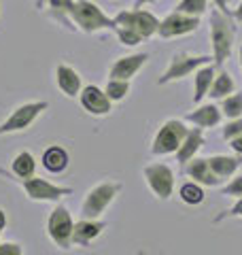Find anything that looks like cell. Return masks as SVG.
Instances as JSON below:
<instances>
[{
	"mask_svg": "<svg viewBox=\"0 0 242 255\" xmlns=\"http://www.w3.org/2000/svg\"><path fill=\"white\" fill-rule=\"evenodd\" d=\"M240 68H242V45H240Z\"/></svg>",
	"mask_w": 242,
	"mask_h": 255,
	"instance_id": "ab89813d",
	"label": "cell"
},
{
	"mask_svg": "<svg viewBox=\"0 0 242 255\" xmlns=\"http://www.w3.org/2000/svg\"><path fill=\"white\" fill-rule=\"evenodd\" d=\"M230 147H232L234 151H236V153H240V155H242V134H240V136H236V138H232V140H230Z\"/></svg>",
	"mask_w": 242,
	"mask_h": 255,
	"instance_id": "e575fe53",
	"label": "cell"
},
{
	"mask_svg": "<svg viewBox=\"0 0 242 255\" xmlns=\"http://www.w3.org/2000/svg\"><path fill=\"white\" fill-rule=\"evenodd\" d=\"M221 113L228 119L242 117V94L240 92H234L221 100Z\"/></svg>",
	"mask_w": 242,
	"mask_h": 255,
	"instance_id": "d4e9b609",
	"label": "cell"
},
{
	"mask_svg": "<svg viewBox=\"0 0 242 255\" xmlns=\"http://www.w3.org/2000/svg\"><path fill=\"white\" fill-rule=\"evenodd\" d=\"M234 90H236V83H234V79L230 77V73H225V70H219L215 77V81L211 85V92H208V96H211L213 100H223L225 96L234 94Z\"/></svg>",
	"mask_w": 242,
	"mask_h": 255,
	"instance_id": "cb8c5ba5",
	"label": "cell"
},
{
	"mask_svg": "<svg viewBox=\"0 0 242 255\" xmlns=\"http://www.w3.org/2000/svg\"><path fill=\"white\" fill-rule=\"evenodd\" d=\"M234 38H236V19L219 9L211 11V45L215 66H223L232 55Z\"/></svg>",
	"mask_w": 242,
	"mask_h": 255,
	"instance_id": "6da1fadb",
	"label": "cell"
},
{
	"mask_svg": "<svg viewBox=\"0 0 242 255\" xmlns=\"http://www.w3.org/2000/svg\"><path fill=\"white\" fill-rule=\"evenodd\" d=\"M115 21L117 26H123V28H130L134 32H138L142 38H151L153 34H157V28H159V19L155 17L153 13L144 11V9H123L115 15Z\"/></svg>",
	"mask_w": 242,
	"mask_h": 255,
	"instance_id": "9c48e42d",
	"label": "cell"
},
{
	"mask_svg": "<svg viewBox=\"0 0 242 255\" xmlns=\"http://www.w3.org/2000/svg\"><path fill=\"white\" fill-rule=\"evenodd\" d=\"M70 19L81 32H85V34H96V32H100V30H113V32L117 30L115 17H109L92 0H75Z\"/></svg>",
	"mask_w": 242,
	"mask_h": 255,
	"instance_id": "7a4b0ae2",
	"label": "cell"
},
{
	"mask_svg": "<svg viewBox=\"0 0 242 255\" xmlns=\"http://www.w3.org/2000/svg\"><path fill=\"white\" fill-rule=\"evenodd\" d=\"M208 164H211V168L217 177L221 181H225L240 168L242 162L238 157H232V155H213V157H208Z\"/></svg>",
	"mask_w": 242,
	"mask_h": 255,
	"instance_id": "7402d4cb",
	"label": "cell"
},
{
	"mask_svg": "<svg viewBox=\"0 0 242 255\" xmlns=\"http://www.w3.org/2000/svg\"><path fill=\"white\" fill-rule=\"evenodd\" d=\"M144 179H147V185L151 187V191L155 194V198L159 200H168L174 191V172L170 166L166 164H149L144 166Z\"/></svg>",
	"mask_w": 242,
	"mask_h": 255,
	"instance_id": "30bf717a",
	"label": "cell"
},
{
	"mask_svg": "<svg viewBox=\"0 0 242 255\" xmlns=\"http://www.w3.org/2000/svg\"><path fill=\"white\" fill-rule=\"evenodd\" d=\"M115 34H117V38H119V43L125 45V47H136L138 43L144 41V38L138 34V32H134V30H130V28H123V26H117Z\"/></svg>",
	"mask_w": 242,
	"mask_h": 255,
	"instance_id": "f1b7e54d",
	"label": "cell"
},
{
	"mask_svg": "<svg viewBox=\"0 0 242 255\" xmlns=\"http://www.w3.org/2000/svg\"><path fill=\"white\" fill-rule=\"evenodd\" d=\"M6 228V213L0 209V232H2V230Z\"/></svg>",
	"mask_w": 242,
	"mask_h": 255,
	"instance_id": "74e56055",
	"label": "cell"
},
{
	"mask_svg": "<svg viewBox=\"0 0 242 255\" xmlns=\"http://www.w3.org/2000/svg\"><path fill=\"white\" fill-rule=\"evenodd\" d=\"M232 17L236 19V21H240V23H242V0H240V4L236 6V9L232 11Z\"/></svg>",
	"mask_w": 242,
	"mask_h": 255,
	"instance_id": "d590c367",
	"label": "cell"
},
{
	"mask_svg": "<svg viewBox=\"0 0 242 255\" xmlns=\"http://www.w3.org/2000/svg\"><path fill=\"white\" fill-rule=\"evenodd\" d=\"M230 217H242V198H238V202L234 204L232 209H228V211H223V213L217 215V217L213 219V223H221V221L230 219Z\"/></svg>",
	"mask_w": 242,
	"mask_h": 255,
	"instance_id": "1f68e13d",
	"label": "cell"
},
{
	"mask_svg": "<svg viewBox=\"0 0 242 255\" xmlns=\"http://www.w3.org/2000/svg\"><path fill=\"white\" fill-rule=\"evenodd\" d=\"M189 128L185 126L181 119H168V122L161 124V128L157 130L155 138H153L151 145V153L153 155H170L176 153L179 147L183 145L185 136H187Z\"/></svg>",
	"mask_w": 242,
	"mask_h": 255,
	"instance_id": "5b68a950",
	"label": "cell"
},
{
	"mask_svg": "<svg viewBox=\"0 0 242 255\" xmlns=\"http://www.w3.org/2000/svg\"><path fill=\"white\" fill-rule=\"evenodd\" d=\"M104 92H107V96L113 102H121L127 94H130V81H123V79H109Z\"/></svg>",
	"mask_w": 242,
	"mask_h": 255,
	"instance_id": "4316f807",
	"label": "cell"
},
{
	"mask_svg": "<svg viewBox=\"0 0 242 255\" xmlns=\"http://www.w3.org/2000/svg\"><path fill=\"white\" fill-rule=\"evenodd\" d=\"M217 77V68H215V62L206 64V66L198 68L196 73H193V102H202V98L204 96H208V92H211V85L215 81Z\"/></svg>",
	"mask_w": 242,
	"mask_h": 255,
	"instance_id": "ac0fdd59",
	"label": "cell"
},
{
	"mask_svg": "<svg viewBox=\"0 0 242 255\" xmlns=\"http://www.w3.org/2000/svg\"><path fill=\"white\" fill-rule=\"evenodd\" d=\"M181 200L189 206H196L204 202V189H202L200 183L191 181V183H185L181 187Z\"/></svg>",
	"mask_w": 242,
	"mask_h": 255,
	"instance_id": "484cf974",
	"label": "cell"
},
{
	"mask_svg": "<svg viewBox=\"0 0 242 255\" xmlns=\"http://www.w3.org/2000/svg\"><path fill=\"white\" fill-rule=\"evenodd\" d=\"M47 109H49V102H47V100L26 102V105L17 107L9 117L4 119L2 124H0V136H4V134H15V132L28 130V128L38 119V115L45 113Z\"/></svg>",
	"mask_w": 242,
	"mask_h": 255,
	"instance_id": "8992f818",
	"label": "cell"
},
{
	"mask_svg": "<svg viewBox=\"0 0 242 255\" xmlns=\"http://www.w3.org/2000/svg\"><path fill=\"white\" fill-rule=\"evenodd\" d=\"M55 83H58L62 94L68 96V98H79L81 90H83L81 75L72 66H68V64H58L55 66Z\"/></svg>",
	"mask_w": 242,
	"mask_h": 255,
	"instance_id": "9a60e30c",
	"label": "cell"
},
{
	"mask_svg": "<svg viewBox=\"0 0 242 255\" xmlns=\"http://www.w3.org/2000/svg\"><path fill=\"white\" fill-rule=\"evenodd\" d=\"M43 166L49 172L58 174V172H64L68 168V153L66 149H62L58 145H51L49 149H45L43 153Z\"/></svg>",
	"mask_w": 242,
	"mask_h": 255,
	"instance_id": "ffe728a7",
	"label": "cell"
},
{
	"mask_svg": "<svg viewBox=\"0 0 242 255\" xmlns=\"http://www.w3.org/2000/svg\"><path fill=\"white\" fill-rule=\"evenodd\" d=\"M21 245L17 243H0V255H21Z\"/></svg>",
	"mask_w": 242,
	"mask_h": 255,
	"instance_id": "d6a6232c",
	"label": "cell"
},
{
	"mask_svg": "<svg viewBox=\"0 0 242 255\" xmlns=\"http://www.w3.org/2000/svg\"><path fill=\"white\" fill-rule=\"evenodd\" d=\"M185 174H187L189 179H193L196 183H200V185H204V187L221 185V179L213 172L211 164H208V157H193V159H189V162L185 164Z\"/></svg>",
	"mask_w": 242,
	"mask_h": 255,
	"instance_id": "5bb4252c",
	"label": "cell"
},
{
	"mask_svg": "<svg viewBox=\"0 0 242 255\" xmlns=\"http://www.w3.org/2000/svg\"><path fill=\"white\" fill-rule=\"evenodd\" d=\"M17 183L21 185L23 194H26L30 200L34 202H58L62 196H70L72 187H62L55 185V183H49L40 177H30V179H17Z\"/></svg>",
	"mask_w": 242,
	"mask_h": 255,
	"instance_id": "ba28073f",
	"label": "cell"
},
{
	"mask_svg": "<svg viewBox=\"0 0 242 255\" xmlns=\"http://www.w3.org/2000/svg\"><path fill=\"white\" fill-rule=\"evenodd\" d=\"M211 62H215L213 55H191L187 51H176L170 64H168V68L164 70V75L157 79V85H168L172 81H179V79H185Z\"/></svg>",
	"mask_w": 242,
	"mask_h": 255,
	"instance_id": "3957f363",
	"label": "cell"
},
{
	"mask_svg": "<svg viewBox=\"0 0 242 255\" xmlns=\"http://www.w3.org/2000/svg\"><path fill=\"white\" fill-rule=\"evenodd\" d=\"M208 9V0H181L176 4V11L185 13V15H193V17H200L204 15Z\"/></svg>",
	"mask_w": 242,
	"mask_h": 255,
	"instance_id": "83f0119b",
	"label": "cell"
},
{
	"mask_svg": "<svg viewBox=\"0 0 242 255\" xmlns=\"http://www.w3.org/2000/svg\"><path fill=\"white\" fill-rule=\"evenodd\" d=\"M45 4H47V0H36V6H38V9H43Z\"/></svg>",
	"mask_w": 242,
	"mask_h": 255,
	"instance_id": "f35d334b",
	"label": "cell"
},
{
	"mask_svg": "<svg viewBox=\"0 0 242 255\" xmlns=\"http://www.w3.org/2000/svg\"><path fill=\"white\" fill-rule=\"evenodd\" d=\"M121 183L119 181H104L100 185L92 187L87 191L83 206H81V213H83L85 219H98L100 215L107 211V206L115 200L121 191Z\"/></svg>",
	"mask_w": 242,
	"mask_h": 255,
	"instance_id": "277c9868",
	"label": "cell"
},
{
	"mask_svg": "<svg viewBox=\"0 0 242 255\" xmlns=\"http://www.w3.org/2000/svg\"><path fill=\"white\" fill-rule=\"evenodd\" d=\"M79 102L83 107V111H87L90 115H96V117H104L113 111V100L107 96V92L96 85H85L79 94Z\"/></svg>",
	"mask_w": 242,
	"mask_h": 255,
	"instance_id": "7c38bea8",
	"label": "cell"
},
{
	"mask_svg": "<svg viewBox=\"0 0 242 255\" xmlns=\"http://www.w3.org/2000/svg\"><path fill=\"white\" fill-rule=\"evenodd\" d=\"M72 232H75V221H72L66 206L58 204L49 213V219H47V234H49L55 247L66 251L72 245Z\"/></svg>",
	"mask_w": 242,
	"mask_h": 255,
	"instance_id": "52a82bcc",
	"label": "cell"
},
{
	"mask_svg": "<svg viewBox=\"0 0 242 255\" xmlns=\"http://www.w3.org/2000/svg\"><path fill=\"white\" fill-rule=\"evenodd\" d=\"M11 172L17 179H30V177H34V172H36L34 155H32L30 151H19V153L13 157V162H11Z\"/></svg>",
	"mask_w": 242,
	"mask_h": 255,
	"instance_id": "603a6c76",
	"label": "cell"
},
{
	"mask_svg": "<svg viewBox=\"0 0 242 255\" xmlns=\"http://www.w3.org/2000/svg\"><path fill=\"white\" fill-rule=\"evenodd\" d=\"M204 145V128H191V130L187 132V136H185L183 145L179 147V151H176V162L179 164H187L189 159L196 157V153L200 151V147Z\"/></svg>",
	"mask_w": 242,
	"mask_h": 255,
	"instance_id": "e0dca14e",
	"label": "cell"
},
{
	"mask_svg": "<svg viewBox=\"0 0 242 255\" xmlns=\"http://www.w3.org/2000/svg\"><path fill=\"white\" fill-rule=\"evenodd\" d=\"M153 2H157V0H134V9H140V6H144V4H153Z\"/></svg>",
	"mask_w": 242,
	"mask_h": 255,
	"instance_id": "8d00e7d4",
	"label": "cell"
},
{
	"mask_svg": "<svg viewBox=\"0 0 242 255\" xmlns=\"http://www.w3.org/2000/svg\"><path fill=\"white\" fill-rule=\"evenodd\" d=\"M221 196H225V198H242V174L232 177L228 185L221 187Z\"/></svg>",
	"mask_w": 242,
	"mask_h": 255,
	"instance_id": "f546056e",
	"label": "cell"
},
{
	"mask_svg": "<svg viewBox=\"0 0 242 255\" xmlns=\"http://www.w3.org/2000/svg\"><path fill=\"white\" fill-rule=\"evenodd\" d=\"M107 223L100 221V219H85L75 223V232H72V245H81V247H90L96 238H98Z\"/></svg>",
	"mask_w": 242,
	"mask_h": 255,
	"instance_id": "2e32d148",
	"label": "cell"
},
{
	"mask_svg": "<svg viewBox=\"0 0 242 255\" xmlns=\"http://www.w3.org/2000/svg\"><path fill=\"white\" fill-rule=\"evenodd\" d=\"M242 134V117H238V119H230L228 124L223 126V138L225 140H232V138H236V136H240Z\"/></svg>",
	"mask_w": 242,
	"mask_h": 255,
	"instance_id": "4dcf8cb0",
	"label": "cell"
},
{
	"mask_svg": "<svg viewBox=\"0 0 242 255\" xmlns=\"http://www.w3.org/2000/svg\"><path fill=\"white\" fill-rule=\"evenodd\" d=\"M149 62V53H132V55H123L119 58L109 70L111 79H123V81H130L132 77L138 75V70Z\"/></svg>",
	"mask_w": 242,
	"mask_h": 255,
	"instance_id": "4fadbf2b",
	"label": "cell"
},
{
	"mask_svg": "<svg viewBox=\"0 0 242 255\" xmlns=\"http://www.w3.org/2000/svg\"><path fill=\"white\" fill-rule=\"evenodd\" d=\"M200 28V17H193V15H185L174 11L170 13L166 19L159 21V28H157V34L161 38H176V36H185V34H191Z\"/></svg>",
	"mask_w": 242,
	"mask_h": 255,
	"instance_id": "8fae6325",
	"label": "cell"
},
{
	"mask_svg": "<svg viewBox=\"0 0 242 255\" xmlns=\"http://www.w3.org/2000/svg\"><path fill=\"white\" fill-rule=\"evenodd\" d=\"M213 2L217 4V9H219V11H223V13L232 15V9H230V0H213Z\"/></svg>",
	"mask_w": 242,
	"mask_h": 255,
	"instance_id": "836d02e7",
	"label": "cell"
},
{
	"mask_svg": "<svg viewBox=\"0 0 242 255\" xmlns=\"http://www.w3.org/2000/svg\"><path fill=\"white\" fill-rule=\"evenodd\" d=\"M72 6H75V0H47V9H49V15L51 17L66 26L68 30H75L72 26V19H70V13H72Z\"/></svg>",
	"mask_w": 242,
	"mask_h": 255,
	"instance_id": "44dd1931",
	"label": "cell"
},
{
	"mask_svg": "<svg viewBox=\"0 0 242 255\" xmlns=\"http://www.w3.org/2000/svg\"><path fill=\"white\" fill-rule=\"evenodd\" d=\"M221 107H217V105H202L198 107L196 111H191V113L185 117L187 122H191L193 126H198V128H215V126H219L221 122Z\"/></svg>",
	"mask_w": 242,
	"mask_h": 255,
	"instance_id": "d6986e66",
	"label": "cell"
}]
</instances>
